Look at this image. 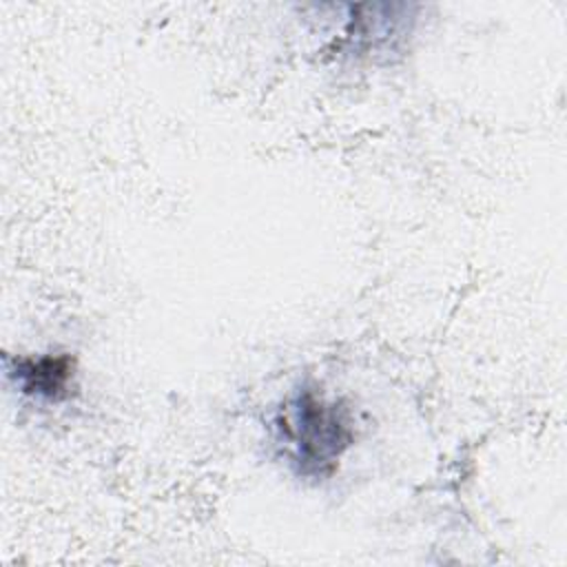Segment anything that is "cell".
Listing matches in <instances>:
<instances>
[{"mask_svg":"<svg viewBox=\"0 0 567 567\" xmlns=\"http://www.w3.org/2000/svg\"><path fill=\"white\" fill-rule=\"evenodd\" d=\"M277 430L290 447L297 472L310 478L330 476L352 443L348 408L315 390H301L290 399L277 419Z\"/></svg>","mask_w":567,"mask_h":567,"instance_id":"6da1fadb","label":"cell"},{"mask_svg":"<svg viewBox=\"0 0 567 567\" xmlns=\"http://www.w3.org/2000/svg\"><path fill=\"white\" fill-rule=\"evenodd\" d=\"M7 374L18 390L38 399L58 401L66 396L73 374V361L66 354H47L40 359H13L7 363Z\"/></svg>","mask_w":567,"mask_h":567,"instance_id":"7a4b0ae2","label":"cell"}]
</instances>
